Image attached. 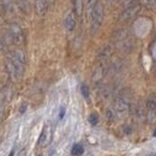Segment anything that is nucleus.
I'll list each match as a JSON object with an SVG mask.
<instances>
[{
  "instance_id": "nucleus-1",
  "label": "nucleus",
  "mask_w": 156,
  "mask_h": 156,
  "mask_svg": "<svg viewBox=\"0 0 156 156\" xmlns=\"http://www.w3.org/2000/svg\"><path fill=\"white\" fill-rule=\"evenodd\" d=\"M25 62L27 55L20 49H16L6 54V70L12 80H20L23 77Z\"/></svg>"
},
{
  "instance_id": "nucleus-16",
  "label": "nucleus",
  "mask_w": 156,
  "mask_h": 156,
  "mask_svg": "<svg viewBox=\"0 0 156 156\" xmlns=\"http://www.w3.org/2000/svg\"><path fill=\"white\" fill-rule=\"evenodd\" d=\"M100 95H101V98H103V100H109V98H112V95H113V89L111 87H108V85H105L101 89Z\"/></svg>"
},
{
  "instance_id": "nucleus-28",
  "label": "nucleus",
  "mask_w": 156,
  "mask_h": 156,
  "mask_svg": "<svg viewBox=\"0 0 156 156\" xmlns=\"http://www.w3.org/2000/svg\"><path fill=\"white\" fill-rule=\"evenodd\" d=\"M4 22H5V18H4V16L0 13V25H2V24H4Z\"/></svg>"
},
{
  "instance_id": "nucleus-19",
  "label": "nucleus",
  "mask_w": 156,
  "mask_h": 156,
  "mask_svg": "<svg viewBox=\"0 0 156 156\" xmlns=\"http://www.w3.org/2000/svg\"><path fill=\"white\" fill-rule=\"evenodd\" d=\"M71 153H72V155L79 156L84 153V148H83V145H80V144H75V145L72 147Z\"/></svg>"
},
{
  "instance_id": "nucleus-22",
  "label": "nucleus",
  "mask_w": 156,
  "mask_h": 156,
  "mask_svg": "<svg viewBox=\"0 0 156 156\" xmlns=\"http://www.w3.org/2000/svg\"><path fill=\"white\" fill-rule=\"evenodd\" d=\"M89 122L91 124V125H96L98 122V115L96 113H91L90 115H89Z\"/></svg>"
},
{
  "instance_id": "nucleus-29",
  "label": "nucleus",
  "mask_w": 156,
  "mask_h": 156,
  "mask_svg": "<svg viewBox=\"0 0 156 156\" xmlns=\"http://www.w3.org/2000/svg\"><path fill=\"white\" fill-rule=\"evenodd\" d=\"M25 108H27V105L22 106V107H20V113H24V112H25Z\"/></svg>"
},
{
  "instance_id": "nucleus-14",
  "label": "nucleus",
  "mask_w": 156,
  "mask_h": 156,
  "mask_svg": "<svg viewBox=\"0 0 156 156\" xmlns=\"http://www.w3.org/2000/svg\"><path fill=\"white\" fill-rule=\"evenodd\" d=\"M1 10L6 13H12L15 10V4L12 0H1Z\"/></svg>"
},
{
  "instance_id": "nucleus-17",
  "label": "nucleus",
  "mask_w": 156,
  "mask_h": 156,
  "mask_svg": "<svg viewBox=\"0 0 156 156\" xmlns=\"http://www.w3.org/2000/svg\"><path fill=\"white\" fill-rule=\"evenodd\" d=\"M140 5L149 11L156 10V0H140Z\"/></svg>"
},
{
  "instance_id": "nucleus-3",
  "label": "nucleus",
  "mask_w": 156,
  "mask_h": 156,
  "mask_svg": "<svg viewBox=\"0 0 156 156\" xmlns=\"http://www.w3.org/2000/svg\"><path fill=\"white\" fill-rule=\"evenodd\" d=\"M113 40H114L115 47L118 49H120L121 52L130 53L135 47V39L131 36L129 30L125 28H121L118 31H115Z\"/></svg>"
},
{
  "instance_id": "nucleus-10",
  "label": "nucleus",
  "mask_w": 156,
  "mask_h": 156,
  "mask_svg": "<svg viewBox=\"0 0 156 156\" xmlns=\"http://www.w3.org/2000/svg\"><path fill=\"white\" fill-rule=\"evenodd\" d=\"M113 52H114V47L112 46V44H107V46H105L100 52H98V61L100 64H105V62H107L111 57L113 55Z\"/></svg>"
},
{
  "instance_id": "nucleus-7",
  "label": "nucleus",
  "mask_w": 156,
  "mask_h": 156,
  "mask_svg": "<svg viewBox=\"0 0 156 156\" xmlns=\"http://www.w3.org/2000/svg\"><path fill=\"white\" fill-rule=\"evenodd\" d=\"M52 138H53V129L49 124H46L40 133L39 140H37V144L41 148H46L49 145V143L52 142Z\"/></svg>"
},
{
  "instance_id": "nucleus-33",
  "label": "nucleus",
  "mask_w": 156,
  "mask_h": 156,
  "mask_svg": "<svg viewBox=\"0 0 156 156\" xmlns=\"http://www.w3.org/2000/svg\"><path fill=\"white\" fill-rule=\"evenodd\" d=\"M36 156H42V155H41V154H39V155H36Z\"/></svg>"
},
{
  "instance_id": "nucleus-25",
  "label": "nucleus",
  "mask_w": 156,
  "mask_h": 156,
  "mask_svg": "<svg viewBox=\"0 0 156 156\" xmlns=\"http://www.w3.org/2000/svg\"><path fill=\"white\" fill-rule=\"evenodd\" d=\"M133 2H136V0H124V5L127 7V6H130L131 4H133Z\"/></svg>"
},
{
  "instance_id": "nucleus-12",
  "label": "nucleus",
  "mask_w": 156,
  "mask_h": 156,
  "mask_svg": "<svg viewBox=\"0 0 156 156\" xmlns=\"http://www.w3.org/2000/svg\"><path fill=\"white\" fill-rule=\"evenodd\" d=\"M133 114L138 121H143L147 119V108H145V105H143V102H138L135 105Z\"/></svg>"
},
{
  "instance_id": "nucleus-21",
  "label": "nucleus",
  "mask_w": 156,
  "mask_h": 156,
  "mask_svg": "<svg viewBox=\"0 0 156 156\" xmlns=\"http://www.w3.org/2000/svg\"><path fill=\"white\" fill-rule=\"evenodd\" d=\"M96 2H98V0H85V6H87L89 13H90V11L93 10V7L96 5Z\"/></svg>"
},
{
  "instance_id": "nucleus-15",
  "label": "nucleus",
  "mask_w": 156,
  "mask_h": 156,
  "mask_svg": "<svg viewBox=\"0 0 156 156\" xmlns=\"http://www.w3.org/2000/svg\"><path fill=\"white\" fill-rule=\"evenodd\" d=\"M17 6L20 11L25 15H28L30 12V4L29 0H17Z\"/></svg>"
},
{
  "instance_id": "nucleus-23",
  "label": "nucleus",
  "mask_w": 156,
  "mask_h": 156,
  "mask_svg": "<svg viewBox=\"0 0 156 156\" xmlns=\"http://www.w3.org/2000/svg\"><path fill=\"white\" fill-rule=\"evenodd\" d=\"M80 90H82V94H83L84 98H88L89 96V88H88V85L83 84L82 88H80Z\"/></svg>"
},
{
  "instance_id": "nucleus-18",
  "label": "nucleus",
  "mask_w": 156,
  "mask_h": 156,
  "mask_svg": "<svg viewBox=\"0 0 156 156\" xmlns=\"http://www.w3.org/2000/svg\"><path fill=\"white\" fill-rule=\"evenodd\" d=\"M73 12L76 16H80L83 12V0H75L73 2Z\"/></svg>"
},
{
  "instance_id": "nucleus-13",
  "label": "nucleus",
  "mask_w": 156,
  "mask_h": 156,
  "mask_svg": "<svg viewBox=\"0 0 156 156\" xmlns=\"http://www.w3.org/2000/svg\"><path fill=\"white\" fill-rule=\"evenodd\" d=\"M48 10V0H35V11L37 16L42 17Z\"/></svg>"
},
{
  "instance_id": "nucleus-32",
  "label": "nucleus",
  "mask_w": 156,
  "mask_h": 156,
  "mask_svg": "<svg viewBox=\"0 0 156 156\" xmlns=\"http://www.w3.org/2000/svg\"><path fill=\"white\" fill-rule=\"evenodd\" d=\"M154 136H156V130H155V132H154Z\"/></svg>"
},
{
  "instance_id": "nucleus-5",
  "label": "nucleus",
  "mask_w": 156,
  "mask_h": 156,
  "mask_svg": "<svg viewBox=\"0 0 156 156\" xmlns=\"http://www.w3.org/2000/svg\"><path fill=\"white\" fill-rule=\"evenodd\" d=\"M10 40L12 43L15 44H22L23 41H24V33H23V29L20 28L17 23H12L9 28V31H7Z\"/></svg>"
},
{
  "instance_id": "nucleus-31",
  "label": "nucleus",
  "mask_w": 156,
  "mask_h": 156,
  "mask_svg": "<svg viewBox=\"0 0 156 156\" xmlns=\"http://www.w3.org/2000/svg\"><path fill=\"white\" fill-rule=\"evenodd\" d=\"M55 1H57V0H48V4H52V5H53Z\"/></svg>"
},
{
  "instance_id": "nucleus-2",
  "label": "nucleus",
  "mask_w": 156,
  "mask_h": 156,
  "mask_svg": "<svg viewBox=\"0 0 156 156\" xmlns=\"http://www.w3.org/2000/svg\"><path fill=\"white\" fill-rule=\"evenodd\" d=\"M131 102H132V94L129 89H124L120 91L114 101V112L117 118H124L130 113L131 109Z\"/></svg>"
},
{
  "instance_id": "nucleus-26",
  "label": "nucleus",
  "mask_w": 156,
  "mask_h": 156,
  "mask_svg": "<svg viewBox=\"0 0 156 156\" xmlns=\"http://www.w3.org/2000/svg\"><path fill=\"white\" fill-rule=\"evenodd\" d=\"M18 156H27V149H25V148L20 149V153H18Z\"/></svg>"
},
{
  "instance_id": "nucleus-4",
  "label": "nucleus",
  "mask_w": 156,
  "mask_h": 156,
  "mask_svg": "<svg viewBox=\"0 0 156 156\" xmlns=\"http://www.w3.org/2000/svg\"><path fill=\"white\" fill-rule=\"evenodd\" d=\"M89 17H90V29H91V33L95 34L98 29L101 28L103 18H105V9H103V5L100 1H98L96 5L93 7V10L89 13Z\"/></svg>"
},
{
  "instance_id": "nucleus-11",
  "label": "nucleus",
  "mask_w": 156,
  "mask_h": 156,
  "mask_svg": "<svg viewBox=\"0 0 156 156\" xmlns=\"http://www.w3.org/2000/svg\"><path fill=\"white\" fill-rule=\"evenodd\" d=\"M76 17H77V16L75 15L73 10H72V11H69V12L66 13L65 20H64V25H65V28H66L67 31H73V30H75L76 24H77Z\"/></svg>"
},
{
  "instance_id": "nucleus-20",
  "label": "nucleus",
  "mask_w": 156,
  "mask_h": 156,
  "mask_svg": "<svg viewBox=\"0 0 156 156\" xmlns=\"http://www.w3.org/2000/svg\"><path fill=\"white\" fill-rule=\"evenodd\" d=\"M106 115H107V119H108V120H111V121H113V120L117 118V114H115V112H114V109H113V108L107 109Z\"/></svg>"
},
{
  "instance_id": "nucleus-24",
  "label": "nucleus",
  "mask_w": 156,
  "mask_h": 156,
  "mask_svg": "<svg viewBox=\"0 0 156 156\" xmlns=\"http://www.w3.org/2000/svg\"><path fill=\"white\" fill-rule=\"evenodd\" d=\"M4 102H5V95H4V93L0 90V113H1V111H2V108H4Z\"/></svg>"
},
{
  "instance_id": "nucleus-6",
  "label": "nucleus",
  "mask_w": 156,
  "mask_h": 156,
  "mask_svg": "<svg viewBox=\"0 0 156 156\" xmlns=\"http://www.w3.org/2000/svg\"><path fill=\"white\" fill-rule=\"evenodd\" d=\"M140 9H142L140 2H137L136 1V2L131 4L130 6H127V7L121 12V15H120V20H121V22L131 20L132 18H135L137 15L139 13Z\"/></svg>"
},
{
  "instance_id": "nucleus-27",
  "label": "nucleus",
  "mask_w": 156,
  "mask_h": 156,
  "mask_svg": "<svg viewBox=\"0 0 156 156\" xmlns=\"http://www.w3.org/2000/svg\"><path fill=\"white\" fill-rule=\"evenodd\" d=\"M64 115H65V108H61V109H60V114H59V118H60V119H62V118H64Z\"/></svg>"
},
{
  "instance_id": "nucleus-8",
  "label": "nucleus",
  "mask_w": 156,
  "mask_h": 156,
  "mask_svg": "<svg viewBox=\"0 0 156 156\" xmlns=\"http://www.w3.org/2000/svg\"><path fill=\"white\" fill-rule=\"evenodd\" d=\"M145 108H147V119L149 122H154L156 120V95H150L147 102H145Z\"/></svg>"
},
{
  "instance_id": "nucleus-30",
  "label": "nucleus",
  "mask_w": 156,
  "mask_h": 156,
  "mask_svg": "<svg viewBox=\"0 0 156 156\" xmlns=\"http://www.w3.org/2000/svg\"><path fill=\"white\" fill-rule=\"evenodd\" d=\"M15 155V149H12V150H11V153H10V155L9 156H13Z\"/></svg>"
},
{
  "instance_id": "nucleus-9",
  "label": "nucleus",
  "mask_w": 156,
  "mask_h": 156,
  "mask_svg": "<svg viewBox=\"0 0 156 156\" xmlns=\"http://www.w3.org/2000/svg\"><path fill=\"white\" fill-rule=\"evenodd\" d=\"M108 73V64L105 62V64H100L96 70L94 71L93 73V82L95 84H98L103 78L106 77V75Z\"/></svg>"
}]
</instances>
